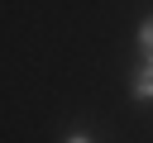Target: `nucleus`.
Instances as JSON below:
<instances>
[{
    "mask_svg": "<svg viewBox=\"0 0 153 143\" xmlns=\"http://www.w3.org/2000/svg\"><path fill=\"white\" fill-rule=\"evenodd\" d=\"M134 100H153V62L143 57V67L134 72Z\"/></svg>",
    "mask_w": 153,
    "mask_h": 143,
    "instance_id": "1",
    "label": "nucleus"
},
{
    "mask_svg": "<svg viewBox=\"0 0 153 143\" xmlns=\"http://www.w3.org/2000/svg\"><path fill=\"white\" fill-rule=\"evenodd\" d=\"M62 143H91V138H86V133H67Z\"/></svg>",
    "mask_w": 153,
    "mask_h": 143,
    "instance_id": "3",
    "label": "nucleus"
},
{
    "mask_svg": "<svg viewBox=\"0 0 153 143\" xmlns=\"http://www.w3.org/2000/svg\"><path fill=\"white\" fill-rule=\"evenodd\" d=\"M139 48H143V57L153 62V14H148V19L139 24Z\"/></svg>",
    "mask_w": 153,
    "mask_h": 143,
    "instance_id": "2",
    "label": "nucleus"
}]
</instances>
